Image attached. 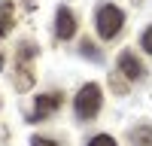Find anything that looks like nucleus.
I'll return each mask as SVG.
<instances>
[{"mask_svg": "<svg viewBox=\"0 0 152 146\" xmlns=\"http://www.w3.org/2000/svg\"><path fill=\"white\" fill-rule=\"evenodd\" d=\"M94 24H97V36L100 40H113L119 36L122 24H125V12L113 3H100L97 12H94Z\"/></svg>", "mask_w": 152, "mask_h": 146, "instance_id": "f257e3e1", "label": "nucleus"}, {"mask_svg": "<svg viewBox=\"0 0 152 146\" xmlns=\"http://www.w3.org/2000/svg\"><path fill=\"white\" fill-rule=\"evenodd\" d=\"M34 55H37V46L31 40L18 43V52H15V88L18 91H28L31 82H34V73H31V64H28Z\"/></svg>", "mask_w": 152, "mask_h": 146, "instance_id": "f03ea898", "label": "nucleus"}, {"mask_svg": "<svg viewBox=\"0 0 152 146\" xmlns=\"http://www.w3.org/2000/svg\"><path fill=\"white\" fill-rule=\"evenodd\" d=\"M100 104H104V101H100V85H94V82L82 85V88L76 91V101H73L79 119H94L100 113Z\"/></svg>", "mask_w": 152, "mask_h": 146, "instance_id": "7ed1b4c3", "label": "nucleus"}, {"mask_svg": "<svg viewBox=\"0 0 152 146\" xmlns=\"http://www.w3.org/2000/svg\"><path fill=\"white\" fill-rule=\"evenodd\" d=\"M116 64H119V73L128 82H140L143 76H146V67L140 64V58H137L131 49H125V52H119V58H116Z\"/></svg>", "mask_w": 152, "mask_h": 146, "instance_id": "20e7f679", "label": "nucleus"}, {"mask_svg": "<svg viewBox=\"0 0 152 146\" xmlns=\"http://www.w3.org/2000/svg\"><path fill=\"white\" fill-rule=\"evenodd\" d=\"M61 104H64V94H61V91H52V94H40V97L34 101V113H31V119H46L49 113L61 110Z\"/></svg>", "mask_w": 152, "mask_h": 146, "instance_id": "39448f33", "label": "nucleus"}, {"mask_svg": "<svg viewBox=\"0 0 152 146\" xmlns=\"http://www.w3.org/2000/svg\"><path fill=\"white\" fill-rule=\"evenodd\" d=\"M55 34H58V40H70L76 34V18H73L70 6H58V12H55Z\"/></svg>", "mask_w": 152, "mask_h": 146, "instance_id": "423d86ee", "label": "nucleus"}, {"mask_svg": "<svg viewBox=\"0 0 152 146\" xmlns=\"http://www.w3.org/2000/svg\"><path fill=\"white\" fill-rule=\"evenodd\" d=\"M131 146H152V128H149V125L134 128V134H131Z\"/></svg>", "mask_w": 152, "mask_h": 146, "instance_id": "0eeeda50", "label": "nucleus"}, {"mask_svg": "<svg viewBox=\"0 0 152 146\" xmlns=\"http://www.w3.org/2000/svg\"><path fill=\"white\" fill-rule=\"evenodd\" d=\"M12 18H15V12H12V3H0V36H3V34L12 28Z\"/></svg>", "mask_w": 152, "mask_h": 146, "instance_id": "6e6552de", "label": "nucleus"}, {"mask_svg": "<svg viewBox=\"0 0 152 146\" xmlns=\"http://www.w3.org/2000/svg\"><path fill=\"white\" fill-rule=\"evenodd\" d=\"M88 146H116V140H113L110 134H97V137L88 140Z\"/></svg>", "mask_w": 152, "mask_h": 146, "instance_id": "1a4fd4ad", "label": "nucleus"}, {"mask_svg": "<svg viewBox=\"0 0 152 146\" xmlns=\"http://www.w3.org/2000/svg\"><path fill=\"white\" fill-rule=\"evenodd\" d=\"M140 46H143V49H146V52L152 55V24H149V28L143 31V36H140Z\"/></svg>", "mask_w": 152, "mask_h": 146, "instance_id": "9d476101", "label": "nucleus"}, {"mask_svg": "<svg viewBox=\"0 0 152 146\" xmlns=\"http://www.w3.org/2000/svg\"><path fill=\"white\" fill-rule=\"evenodd\" d=\"M31 146H58V143H55V140H49V137H34Z\"/></svg>", "mask_w": 152, "mask_h": 146, "instance_id": "9b49d317", "label": "nucleus"}, {"mask_svg": "<svg viewBox=\"0 0 152 146\" xmlns=\"http://www.w3.org/2000/svg\"><path fill=\"white\" fill-rule=\"evenodd\" d=\"M113 88H116V91H119V94H122V91H125V88H128V85H125V82H122V79H119V73H116V76H113Z\"/></svg>", "mask_w": 152, "mask_h": 146, "instance_id": "f8f14e48", "label": "nucleus"}]
</instances>
